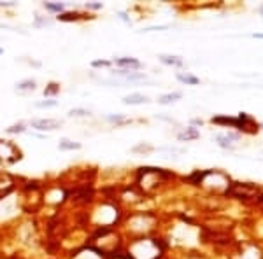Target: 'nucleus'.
I'll list each match as a JSON object with an SVG mask.
<instances>
[{"label": "nucleus", "instance_id": "1", "mask_svg": "<svg viewBox=\"0 0 263 259\" xmlns=\"http://www.w3.org/2000/svg\"><path fill=\"white\" fill-rule=\"evenodd\" d=\"M21 160V151L11 140H0V161L4 165H12Z\"/></svg>", "mask_w": 263, "mask_h": 259}, {"label": "nucleus", "instance_id": "2", "mask_svg": "<svg viewBox=\"0 0 263 259\" xmlns=\"http://www.w3.org/2000/svg\"><path fill=\"white\" fill-rule=\"evenodd\" d=\"M30 126L37 131H54L63 126V121L51 119V117H41V119H32Z\"/></svg>", "mask_w": 263, "mask_h": 259}, {"label": "nucleus", "instance_id": "3", "mask_svg": "<svg viewBox=\"0 0 263 259\" xmlns=\"http://www.w3.org/2000/svg\"><path fill=\"white\" fill-rule=\"evenodd\" d=\"M112 63L116 67H120V69H125V70H139L142 67V63L139 60H135V58H128V56H123V58H114Z\"/></svg>", "mask_w": 263, "mask_h": 259}, {"label": "nucleus", "instance_id": "4", "mask_svg": "<svg viewBox=\"0 0 263 259\" xmlns=\"http://www.w3.org/2000/svg\"><path fill=\"white\" fill-rule=\"evenodd\" d=\"M233 140H239V135L237 133H218L216 135L218 146L224 147V149H233Z\"/></svg>", "mask_w": 263, "mask_h": 259}, {"label": "nucleus", "instance_id": "5", "mask_svg": "<svg viewBox=\"0 0 263 259\" xmlns=\"http://www.w3.org/2000/svg\"><path fill=\"white\" fill-rule=\"evenodd\" d=\"M149 98L146 95H141V93H132V95H126L123 98V104L125 105H141V104H147Z\"/></svg>", "mask_w": 263, "mask_h": 259}, {"label": "nucleus", "instance_id": "6", "mask_svg": "<svg viewBox=\"0 0 263 259\" xmlns=\"http://www.w3.org/2000/svg\"><path fill=\"white\" fill-rule=\"evenodd\" d=\"M35 88H37L35 79H25L16 84V91L18 93H32V91H35Z\"/></svg>", "mask_w": 263, "mask_h": 259}, {"label": "nucleus", "instance_id": "7", "mask_svg": "<svg viewBox=\"0 0 263 259\" xmlns=\"http://www.w3.org/2000/svg\"><path fill=\"white\" fill-rule=\"evenodd\" d=\"M58 149L60 151H78L81 149V142H74V140H69V138H62L58 142Z\"/></svg>", "mask_w": 263, "mask_h": 259}, {"label": "nucleus", "instance_id": "8", "mask_svg": "<svg viewBox=\"0 0 263 259\" xmlns=\"http://www.w3.org/2000/svg\"><path fill=\"white\" fill-rule=\"evenodd\" d=\"M158 60L165 63V65H171V67H182L184 62L181 60L179 56H172V54H160Z\"/></svg>", "mask_w": 263, "mask_h": 259}, {"label": "nucleus", "instance_id": "9", "mask_svg": "<svg viewBox=\"0 0 263 259\" xmlns=\"http://www.w3.org/2000/svg\"><path fill=\"white\" fill-rule=\"evenodd\" d=\"M182 98V93L179 91H176V93H167V95H162L158 98V104L160 105H168V104H172V102H177V100H181Z\"/></svg>", "mask_w": 263, "mask_h": 259}, {"label": "nucleus", "instance_id": "10", "mask_svg": "<svg viewBox=\"0 0 263 259\" xmlns=\"http://www.w3.org/2000/svg\"><path fill=\"white\" fill-rule=\"evenodd\" d=\"M200 137V133L197 131V128H186L184 131H181L179 135H177V138L181 140V142H188V140H193V138H198Z\"/></svg>", "mask_w": 263, "mask_h": 259}, {"label": "nucleus", "instance_id": "11", "mask_svg": "<svg viewBox=\"0 0 263 259\" xmlns=\"http://www.w3.org/2000/svg\"><path fill=\"white\" fill-rule=\"evenodd\" d=\"M105 121L112 123V125H126V123H132V119L123 116V114H109V116H105Z\"/></svg>", "mask_w": 263, "mask_h": 259}, {"label": "nucleus", "instance_id": "12", "mask_svg": "<svg viewBox=\"0 0 263 259\" xmlns=\"http://www.w3.org/2000/svg\"><path fill=\"white\" fill-rule=\"evenodd\" d=\"M176 77H177V81H181V83H184V84H190V86H195V84H198L200 83V79L198 77H195V75H192V74H176Z\"/></svg>", "mask_w": 263, "mask_h": 259}, {"label": "nucleus", "instance_id": "13", "mask_svg": "<svg viewBox=\"0 0 263 259\" xmlns=\"http://www.w3.org/2000/svg\"><path fill=\"white\" fill-rule=\"evenodd\" d=\"M90 116H91V110L83 107H76L69 110V117H90Z\"/></svg>", "mask_w": 263, "mask_h": 259}, {"label": "nucleus", "instance_id": "14", "mask_svg": "<svg viewBox=\"0 0 263 259\" xmlns=\"http://www.w3.org/2000/svg\"><path fill=\"white\" fill-rule=\"evenodd\" d=\"M44 9L49 12H57V14H62L65 11V4H53V2H44Z\"/></svg>", "mask_w": 263, "mask_h": 259}, {"label": "nucleus", "instance_id": "15", "mask_svg": "<svg viewBox=\"0 0 263 259\" xmlns=\"http://www.w3.org/2000/svg\"><path fill=\"white\" fill-rule=\"evenodd\" d=\"M6 131L9 135H16V133H25L27 131V125L25 123H16V125H11V126H7Z\"/></svg>", "mask_w": 263, "mask_h": 259}, {"label": "nucleus", "instance_id": "16", "mask_svg": "<svg viewBox=\"0 0 263 259\" xmlns=\"http://www.w3.org/2000/svg\"><path fill=\"white\" fill-rule=\"evenodd\" d=\"M57 105H58V100L48 98V100L35 102V104H33V107H35V109H51V107H57Z\"/></svg>", "mask_w": 263, "mask_h": 259}, {"label": "nucleus", "instance_id": "17", "mask_svg": "<svg viewBox=\"0 0 263 259\" xmlns=\"http://www.w3.org/2000/svg\"><path fill=\"white\" fill-rule=\"evenodd\" d=\"M58 93H60V84H58V83H49L48 88L44 90V95L49 96V98H54Z\"/></svg>", "mask_w": 263, "mask_h": 259}, {"label": "nucleus", "instance_id": "18", "mask_svg": "<svg viewBox=\"0 0 263 259\" xmlns=\"http://www.w3.org/2000/svg\"><path fill=\"white\" fill-rule=\"evenodd\" d=\"M79 12H62V14H58V19L60 21H76L79 19Z\"/></svg>", "mask_w": 263, "mask_h": 259}, {"label": "nucleus", "instance_id": "19", "mask_svg": "<svg viewBox=\"0 0 263 259\" xmlns=\"http://www.w3.org/2000/svg\"><path fill=\"white\" fill-rule=\"evenodd\" d=\"M48 25H53V19L42 18V16H35V21H33V27L41 28V27H48Z\"/></svg>", "mask_w": 263, "mask_h": 259}, {"label": "nucleus", "instance_id": "20", "mask_svg": "<svg viewBox=\"0 0 263 259\" xmlns=\"http://www.w3.org/2000/svg\"><path fill=\"white\" fill-rule=\"evenodd\" d=\"M111 65H112V62H109V60H93L91 62L93 69H99V67H105V69H107V67H111Z\"/></svg>", "mask_w": 263, "mask_h": 259}, {"label": "nucleus", "instance_id": "21", "mask_svg": "<svg viewBox=\"0 0 263 259\" xmlns=\"http://www.w3.org/2000/svg\"><path fill=\"white\" fill-rule=\"evenodd\" d=\"M84 7H86V9H91V11H99L104 6H102V2H97V4H86Z\"/></svg>", "mask_w": 263, "mask_h": 259}, {"label": "nucleus", "instance_id": "22", "mask_svg": "<svg viewBox=\"0 0 263 259\" xmlns=\"http://www.w3.org/2000/svg\"><path fill=\"white\" fill-rule=\"evenodd\" d=\"M16 2H0V7H14Z\"/></svg>", "mask_w": 263, "mask_h": 259}, {"label": "nucleus", "instance_id": "23", "mask_svg": "<svg viewBox=\"0 0 263 259\" xmlns=\"http://www.w3.org/2000/svg\"><path fill=\"white\" fill-rule=\"evenodd\" d=\"M120 18L123 21H126V23H130V19H128V16H126V12H120Z\"/></svg>", "mask_w": 263, "mask_h": 259}, {"label": "nucleus", "instance_id": "24", "mask_svg": "<svg viewBox=\"0 0 263 259\" xmlns=\"http://www.w3.org/2000/svg\"><path fill=\"white\" fill-rule=\"evenodd\" d=\"M254 39H263V33H253Z\"/></svg>", "mask_w": 263, "mask_h": 259}, {"label": "nucleus", "instance_id": "25", "mask_svg": "<svg viewBox=\"0 0 263 259\" xmlns=\"http://www.w3.org/2000/svg\"><path fill=\"white\" fill-rule=\"evenodd\" d=\"M0 54H4V49L2 48H0Z\"/></svg>", "mask_w": 263, "mask_h": 259}, {"label": "nucleus", "instance_id": "26", "mask_svg": "<svg viewBox=\"0 0 263 259\" xmlns=\"http://www.w3.org/2000/svg\"><path fill=\"white\" fill-rule=\"evenodd\" d=\"M260 12H261V14H263V7H261V9H260Z\"/></svg>", "mask_w": 263, "mask_h": 259}]
</instances>
